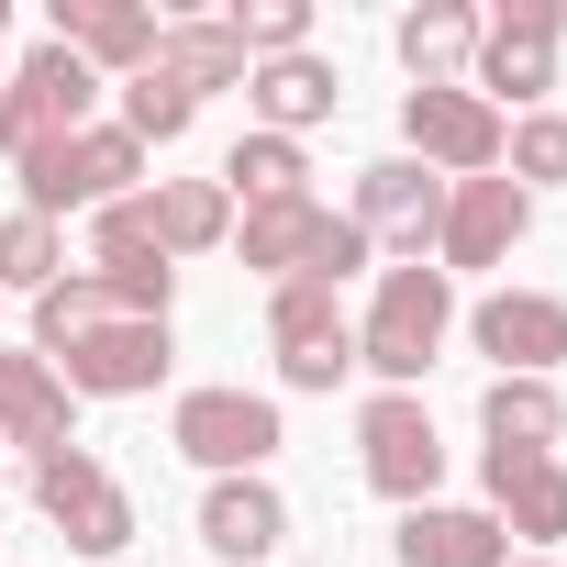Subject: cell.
Wrapping results in <instances>:
<instances>
[{
    "instance_id": "1",
    "label": "cell",
    "mask_w": 567,
    "mask_h": 567,
    "mask_svg": "<svg viewBox=\"0 0 567 567\" xmlns=\"http://www.w3.org/2000/svg\"><path fill=\"white\" fill-rule=\"evenodd\" d=\"M445 334H456V278L423 267V256L379 267V301H368V323H357V368H368L379 390H423V368L445 357Z\"/></svg>"
},
{
    "instance_id": "2",
    "label": "cell",
    "mask_w": 567,
    "mask_h": 567,
    "mask_svg": "<svg viewBox=\"0 0 567 567\" xmlns=\"http://www.w3.org/2000/svg\"><path fill=\"white\" fill-rule=\"evenodd\" d=\"M234 256L267 278V290H290V278H312V290H346V278L379 256L346 212H323V200H256V212H234Z\"/></svg>"
},
{
    "instance_id": "3",
    "label": "cell",
    "mask_w": 567,
    "mask_h": 567,
    "mask_svg": "<svg viewBox=\"0 0 567 567\" xmlns=\"http://www.w3.org/2000/svg\"><path fill=\"white\" fill-rule=\"evenodd\" d=\"M145 178V145L123 123H79V134H45L23 156V212L34 223H68V212H101V200H134Z\"/></svg>"
},
{
    "instance_id": "4",
    "label": "cell",
    "mask_w": 567,
    "mask_h": 567,
    "mask_svg": "<svg viewBox=\"0 0 567 567\" xmlns=\"http://www.w3.org/2000/svg\"><path fill=\"white\" fill-rule=\"evenodd\" d=\"M556 34H567V0H501L478 12V56H467V90L512 123L556 90Z\"/></svg>"
},
{
    "instance_id": "5",
    "label": "cell",
    "mask_w": 567,
    "mask_h": 567,
    "mask_svg": "<svg viewBox=\"0 0 567 567\" xmlns=\"http://www.w3.org/2000/svg\"><path fill=\"white\" fill-rule=\"evenodd\" d=\"M167 445H178L200 478H267V456L290 445V423H278L267 390H178Z\"/></svg>"
},
{
    "instance_id": "6",
    "label": "cell",
    "mask_w": 567,
    "mask_h": 567,
    "mask_svg": "<svg viewBox=\"0 0 567 567\" xmlns=\"http://www.w3.org/2000/svg\"><path fill=\"white\" fill-rule=\"evenodd\" d=\"M267 357H278V390H346L357 379V323L334 290L290 278V290H267Z\"/></svg>"
},
{
    "instance_id": "7",
    "label": "cell",
    "mask_w": 567,
    "mask_h": 567,
    "mask_svg": "<svg viewBox=\"0 0 567 567\" xmlns=\"http://www.w3.org/2000/svg\"><path fill=\"white\" fill-rule=\"evenodd\" d=\"M501 134H512V123H501L467 79H456V90H401V156L434 167L445 189H456V178H489V167H501Z\"/></svg>"
},
{
    "instance_id": "8",
    "label": "cell",
    "mask_w": 567,
    "mask_h": 567,
    "mask_svg": "<svg viewBox=\"0 0 567 567\" xmlns=\"http://www.w3.org/2000/svg\"><path fill=\"white\" fill-rule=\"evenodd\" d=\"M357 467H368V489L401 501V512L434 501V478H445V434H434L423 390H379V401L357 412Z\"/></svg>"
},
{
    "instance_id": "9",
    "label": "cell",
    "mask_w": 567,
    "mask_h": 567,
    "mask_svg": "<svg viewBox=\"0 0 567 567\" xmlns=\"http://www.w3.org/2000/svg\"><path fill=\"white\" fill-rule=\"evenodd\" d=\"M34 512L79 545V556H123L134 545V489L90 456V445H56V456H34Z\"/></svg>"
},
{
    "instance_id": "10",
    "label": "cell",
    "mask_w": 567,
    "mask_h": 567,
    "mask_svg": "<svg viewBox=\"0 0 567 567\" xmlns=\"http://www.w3.org/2000/svg\"><path fill=\"white\" fill-rule=\"evenodd\" d=\"M90 101H101V79H90V68H79L56 34H45V45H34L12 79H0V156L23 167L45 134H79V123H90Z\"/></svg>"
},
{
    "instance_id": "11",
    "label": "cell",
    "mask_w": 567,
    "mask_h": 567,
    "mask_svg": "<svg viewBox=\"0 0 567 567\" xmlns=\"http://www.w3.org/2000/svg\"><path fill=\"white\" fill-rule=\"evenodd\" d=\"M346 223H357L368 245H390V256H434V234H445V178L412 167V156H379V167H357Z\"/></svg>"
},
{
    "instance_id": "12",
    "label": "cell",
    "mask_w": 567,
    "mask_h": 567,
    "mask_svg": "<svg viewBox=\"0 0 567 567\" xmlns=\"http://www.w3.org/2000/svg\"><path fill=\"white\" fill-rule=\"evenodd\" d=\"M167 323H90L79 346H56L45 368L68 379V401H145L156 379H167Z\"/></svg>"
},
{
    "instance_id": "13",
    "label": "cell",
    "mask_w": 567,
    "mask_h": 567,
    "mask_svg": "<svg viewBox=\"0 0 567 567\" xmlns=\"http://www.w3.org/2000/svg\"><path fill=\"white\" fill-rule=\"evenodd\" d=\"M523 234H534V200H523L501 167H489V178H456V189H445V234H434V267H445V278H478V267H501Z\"/></svg>"
},
{
    "instance_id": "14",
    "label": "cell",
    "mask_w": 567,
    "mask_h": 567,
    "mask_svg": "<svg viewBox=\"0 0 567 567\" xmlns=\"http://www.w3.org/2000/svg\"><path fill=\"white\" fill-rule=\"evenodd\" d=\"M467 334H478L489 379H556L567 368V301L556 290H489L467 312Z\"/></svg>"
},
{
    "instance_id": "15",
    "label": "cell",
    "mask_w": 567,
    "mask_h": 567,
    "mask_svg": "<svg viewBox=\"0 0 567 567\" xmlns=\"http://www.w3.org/2000/svg\"><path fill=\"white\" fill-rule=\"evenodd\" d=\"M478 512L501 523V534H523L534 556H556L567 545V456H489L478 445Z\"/></svg>"
},
{
    "instance_id": "16",
    "label": "cell",
    "mask_w": 567,
    "mask_h": 567,
    "mask_svg": "<svg viewBox=\"0 0 567 567\" xmlns=\"http://www.w3.org/2000/svg\"><path fill=\"white\" fill-rule=\"evenodd\" d=\"M245 112H256V134H312V123H334L346 112V68L323 56V45H301V56H267V68H245Z\"/></svg>"
},
{
    "instance_id": "17",
    "label": "cell",
    "mask_w": 567,
    "mask_h": 567,
    "mask_svg": "<svg viewBox=\"0 0 567 567\" xmlns=\"http://www.w3.org/2000/svg\"><path fill=\"white\" fill-rule=\"evenodd\" d=\"M56 45L90 68V79H134V68H156V12L145 0H56Z\"/></svg>"
},
{
    "instance_id": "18",
    "label": "cell",
    "mask_w": 567,
    "mask_h": 567,
    "mask_svg": "<svg viewBox=\"0 0 567 567\" xmlns=\"http://www.w3.org/2000/svg\"><path fill=\"white\" fill-rule=\"evenodd\" d=\"M200 545L223 567H267L278 545H290V501H278L267 478H212L200 489Z\"/></svg>"
},
{
    "instance_id": "19",
    "label": "cell",
    "mask_w": 567,
    "mask_h": 567,
    "mask_svg": "<svg viewBox=\"0 0 567 567\" xmlns=\"http://www.w3.org/2000/svg\"><path fill=\"white\" fill-rule=\"evenodd\" d=\"M390 556L401 567H512V534L489 512H467V501H423V512H401Z\"/></svg>"
},
{
    "instance_id": "20",
    "label": "cell",
    "mask_w": 567,
    "mask_h": 567,
    "mask_svg": "<svg viewBox=\"0 0 567 567\" xmlns=\"http://www.w3.org/2000/svg\"><path fill=\"white\" fill-rule=\"evenodd\" d=\"M0 445H23V456L79 445V434H68V379H56L34 346H0Z\"/></svg>"
},
{
    "instance_id": "21",
    "label": "cell",
    "mask_w": 567,
    "mask_h": 567,
    "mask_svg": "<svg viewBox=\"0 0 567 567\" xmlns=\"http://www.w3.org/2000/svg\"><path fill=\"white\" fill-rule=\"evenodd\" d=\"M478 434H489V456H556L567 390H556V379H489V390H478Z\"/></svg>"
},
{
    "instance_id": "22",
    "label": "cell",
    "mask_w": 567,
    "mask_h": 567,
    "mask_svg": "<svg viewBox=\"0 0 567 567\" xmlns=\"http://www.w3.org/2000/svg\"><path fill=\"white\" fill-rule=\"evenodd\" d=\"M390 45H401L412 90H456V79H467V56H478V12H467V0H423V12H401V23H390Z\"/></svg>"
},
{
    "instance_id": "23",
    "label": "cell",
    "mask_w": 567,
    "mask_h": 567,
    "mask_svg": "<svg viewBox=\"0 0 567 567\" xmlns=\"http://www.w3.org/2000/svg\"><path fill=\"white\" fill-rule=\"evenodd\" d=\"M156 68H167L189 101L245 90V45H234V23H223V12H178V23H156Z\"/></svg>"
},
{
    "instance_id": "24",
    "label": "cell",
    "mask_w": 567,
    "mask_h": 567,
    "mask_svg": "<svg viewBox=\"0 0 567 567\" xmlns=\"http://www.w3.org/2000/svg\"><path fill=\"white\" fill-rule=\"evenodd\" d=\"M145 223H156L167 267H178V256L234 245V200H223V178H156V189H145Z\"/></svg>"
},
{
    "instance_id": "25",
    "label": "cell",
    "mask_w": 567,
    "mask_h": 567,
    "mask_svg": "<svg viewBox=\"0 0 567 567\" xmlns=\"http://www.w3.org/2000/svg\"><path fill=\"white\" fill-rule=\"evenodd\" d=\"M223 200H234V212H256V200H312V156H301L290 134H234Z\"/></svg>"
},
{
    "instance_id": "26",
    "label": "cell",
    "mask_w": 567,
    "mask_h": 567,
    "mask_svg": "<svg viewBox=\"0 0 567 567\" xmlns=\"http://www.w3.org/2000/svg\"><path fill=\"white\" fill-rule=\"evenodd\" d=\"M156 267H167V245L145 223V189L134 200H101L90 212V278H156Z\"/></svg>"
},
{
    "instance_id": "27",
    "label": "cell",
    "mask_w": 567,
    "mask_h": 567,
    "mask_svg": "<svg viewBox=\"0 0 567 567\" xmlns=\"http://www.w3.org/2000/svg\"><path fill=\"white\" fill-rule=\"evenodd\" d=\"M90 323H123V312H112V290H101L90 267H68L56 290H34V357H56V346H79Z\"/></svg>"
},
{
    "instance_id": "28",
    "label": "cell",
    "mask_w": 567,
    "mask_h": 567,
    "mask_svg": "<svg viewBox=\"0 0 567 567\" xmlns=\"http://www.w3.org/2000/svg\"><path fill=\"white\" fill-rule=\"evenodd\" d=\"M56 278H68V234L56 223H34V212H12V223H0V290H56Z\"/></svg>"
},
{
    "instance_id": "29",
    "label": "cell",
    "mask_w": 567,
    "mask_h": 567,
    "mask_svg": "<svg viewBox=\"0 0 567 567\" xmlns=\"http://www.w3.org/2000/svg\"><path fill=\"white\" fill-rule=\"evenodd\" d=\"M189 123H200V101H189L167 68H134V79H123V134H134V145H178Z\"/></svg>"
},
{
    "instance_id": "30",
    "label": "cell",
    "mask_w": 567,
    "mask_h": 567,
    "mask_svg": "<svg viewBox=\"0 0 567 567\" xmlns=\"http://www.w3.org/2000/svg\"><path fill=\"white\" fill-rule=\"evenodd\" d=\"M234 45H245V68H267V56H301L312 45V0H234Z\"/></svg>"
},
{
    "instance_id": "31",
    "label": "cell",
    "mask_w": 567,
    "mask_h": 567,
    "mask_svg": "<svg viewBox=\"0 0 567 567\" xmlns=\"http://www.w3.org/2000/svg\"><path fill=\"white\" fill-rule=\"evenodd\" d=\"M501 178L534 200L545 178H567V112H523L512 134H501Z\"/></svg>"
},
{
    "instance_id": "32",
    "label": "cell",
    "mask_w": 567,
    "mask_h": 567,
    "mask_svg": "<svg viewBox=\"0 0 567 567\" xmlns=\"http://www.w3.org/2000/svg\"><path fill=\"white\" fill-rule=\"evenodd\" d=\"M512 567H556V556H512Z\"/></svg>"
},
{
    "instance_id": "33",
    "label": "cell",
    "mask_w": 567,
    "mask_h": 567,
    "mask_svg": "<svg viewBox=\"0 0 567 567\" xmlns=\"http://www.w3.org/2000/svg\"><path fill=\"white\" fill-rule=\"evenodd\" d=\"M0 34H12V0H0Z\"/></svg>"
}]
</instances>
